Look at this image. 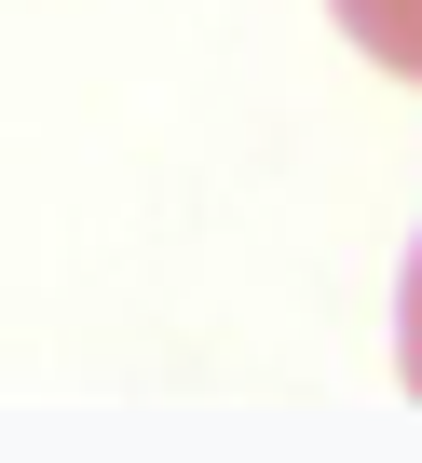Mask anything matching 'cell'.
<instances>
[{
  "instance_id": "obj_1",
  "label": "cell",
  "mask_w": 422,
  "mask_h": 463,
  "mask_svg": "<svg viewBox=\"0 0 422 463\" xmlns=\"http://www.w3.org/2000/svg\"><path fill=\"white\" fill-rule=\"evenodd\" d=\"M327 14H341V42H354L368 69L422 82V0H327Z\"/></svg>"
},
{
  "instance_id": "obj_2",
  "label": "cell",
  "mask_w": 422,
  "mask_h": 463,
  "mask_svg": "<svg viewBox=\"0 0 422 463\" xmlns=\"http://www.w3.org/2000/svg\"><path fill=\"white\" fill-rule=\"evenodd\" d=\"M395 382L422 395V232H408V273H395Z\"/></svg>"
}]
</instances>
